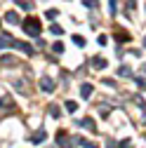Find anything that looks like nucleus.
Masks as SVG:
<instances>
[{
    "label": "nucleus",
    "mask_w": 146,
    "mask_h": 148,
    "mask_svg": "<svg viewBox=\"0 0 146 148\" xmlns=\"http://www.w3.org/2000/svg\"><path fill=\"white\" fill-rule=\"evenodd\" d=\"M17 49H21V52H26L28 57L33 54V47H31V45H26V42H17Z\"/></svg>",
    "instance_id": "6"
},
{
    "label": "nucleus",
    "mask_w": 146,
    "mask_h": 148,
    "mask_svg": "<svg viewBox=\"0 0 146 148\" xmlns=\"http://www.w3.org/2000/svg\"><path fill=\"white\" fill-rule=\"evenodd\" d=\"M40 141H45V132H38L33 136V143H40Z\"/></svg>",
    "instance_id": "12"
},
{
    "label": "nucleus",
    "mask_w": 146,
    "mask_h": 148,
    "mask_svg": "<svg viewBox=\"0 0 146 148\" xmlns=\"http://www.w3.org/2000/svg\"><path fill=\"white\" fill-rule=\"evenodd\" d=\"M108 10H111V14H116V0H108Z\"/></svg>",
    "instance_id": "19"
},
{
    "label": "nucleus",
    "mask_w": 146,
    "mask_h": 148,
    "mask_svg": "<svg viewBox=\"0 0 146 148\" xmlns=\"http://www.w3.org/2000/svg\"><path fill=\"white\" fill-rule=\"evenodd\" d=\"M5 47H17V40L10 33H0V49H5Z\"/></svg>",
    "instance_id": "2"
},
{
    "label": "nucleus",
    "mask_w": 146,
    "mask_h": 148,
    "mask_svg": "<svg viewBox=\"0 0 146 148\" xmlns=\"http://www.w3.org/2000/svg\"><path fill=\"white\" fill-rule=\"evenodd\" d=\"M120 75H125V78H127V75H132V71L127 68V66H123V68H120Z\"/></svg>",
    "instance_id": "18"
},
{
    "label": "nucleus",
    "mask_w": 146,
    "mask_h": 148,
    "mask_svg": "<svg viewBox=\"0 0 146 148\" xmlns=\"http://www.w3.org/2000/svg\"><path fill=\"white\" fill-rule=\"evenodd\" d=\"M52 49H54V52H59V54H61V52H64V45H61V42H54V45H52Z\"/></svg>",
    "instance_id": "16"
},
{
    "label": "nucleus",
    "mask_w": 146,
    "mask_h": 148,
    "mask_svg": "<svg viewBox=\"0 0 146 148\" xmlns=\"http://www.w3.org/2000/svg\"><path fill=\"white\" fill-rule=\"evenodd\" d=\"M130 146H132V141H130V139H125V141H120V143H118V148H130Z\"/></svg>",
    "instance_id": "17"
},
{
    "label": "nucleus",
    "mask_w": 146,
    "mask_h": 148,
    "mask_svg": "<svg viewBox=\"0 0 146 148\" xmlns=\"http://www.w3.org/2000/svg\"><path fill=\"white\" fill-rule=\"evenodd\" d=\"M17 5L21 10H33V3H26V0H17Z\"/></svg>",
    "instance_id": "10"
},
{
    "label": "nucleus",
    "mask_w": 146,
    "mask_h": 148,
    "mask_svg": "<svg viewBox=\"0 0 146 148\" xmlns=\"http://www.w3.org/2000/svg\"><path fill=\"white\" fill-rule=\"evenodd\" d=\"M66 108H68V110H73V113H76V110H78V103H76V101H66Z\"/></svg>",
    "instance_id": "13"
},
{
    "label": "nucleus",
    "mask_w": 146,
    "mask_h": 148,
    "mask_svg": "<svg viewBox=\"0 0 146 148\" xmlns=\"http://www.w3.org/2000/svg\"><path fill=\"white\" fill-rule=\"evenodd\" d=\"M40 21L35 19V16H28V19H24V31L28 33V35H40Z\"/></svg>",
    "instance_id": "1"
},
{
    "label": "nucleus",
    "mask_w": 146,
    "mask_h": 148,
    "mask_svg": "<svg viewBox=\"0 0 146 148\" xmlns=\"http://www.w3.org/2000/svg\"><path fill=\"white\" fill-rule=\"evenodd\" d=\"M50 31H52L54 35H61V33H64V31H61V26H57V24H52V28H50Z\"/></svg>",
    "instance_id": "14"
},
{
    "label": "nucleus",
    "mask_w": 146,
    "mask_h": 148,
    "mask_svg": "<svg viewBox=\"0 0 146 148\" xmlns=\"http://www.w3.org/2000/svg\"><path fill=\"white\" fill-rule=\"evenodd\" d=\"M144 73H146V64H144Z\"/></svg>",
    "instance_id": "21"
},
{
    "label": "nucleus",
    "mask_w": 146,
    "mask_h": 148,
    "mask_svg": "<svg viewBox=\"0 0 146 148\" xmlns=\"http://www.w3.org/2000/svg\"><path fill=\"white\" fill-rule=\"evenodd\" d=\"M57 16H59L57 10H47V19H57Z\"/></svg>",
    "instance_id": "15"
},
{
    "label": "nucleus",
    "mask_w": 146,
    "mask_h": 148,
    "mask_svg": "<svg viewBox=\"0 0 146 148\" xmlns=\"http://www.w3.org/2000/svg\"><path fill=\"white\" fill-rule=\"evenodd\" d=\"M113 38H116L118 42H127V40H130V33H125V31H116Z\"/></svg>",
    "instance_id": "4"
},
{
    "label": "nucleus",
    "mask_w": 146,
    "mask_h": 148,
    "mask_svg": "<svg viewBox=\"0 0 146 148\" xmlns=\"http://www.w3.org/2000/svg\"><path fill=\"white\" fill-rule=\"evenodd\" d=\"M80 94H83V97L87 99L90 94H92V85H83V87H80Z\"/></svg>",
    "instance_id": "9"
},
{
    "label": "nucleus",
    "mask_w": 146,
    "mask_h": 148,
    "mask_svg": "<svg viewBox=\"0 0 146 148\" xmlns=\"http://www.w3.org/2000/svg\"><path fill=\"white\" fill-rule=\"evenodd\" d=\"M73 45H78V47H85V38H80V35H73Z\"/></svg>",
    "instance_id": "11"
},
{
    "label": "nucleus",
    "mask_w": 146,
    "mask_h": 148,
    "mask_svg": "<svg viewBox=\"0 0 146 148\" xmlns=\"http://www.w3.org/2000/svg\"><path fill=\"white\" fill-rule=\"evenodd\" d=\"M144 45H146V38H144Z\"/></svg>",
    "instance_id": "22"
},
{
    "label": "nucleus",
    "mask_w": 146,
    "mask_h": 148,
    "mask_svg": "<svg viewBox=\"0 0 146 148\" xmlns=\"http://www.w3.org/2000/svg\"><path fill=\"white\" fill-rule=\"evenodd\" d=\"M108 148H118V141H113V139H111V141H108Z\"/></svg>",
    "instance_id": "20"
},
{
    "label": "nucleus",
    "mask_w": 146,
    "mask_h": 148,
    "mask_svg": "<svg viewBox=\"0 0 146 148\" xmlns=\"http://www.w3.org/2000/svg\"><path fill=\"white\" fill-rule=\"evenodd\" d=\"M40 87H43L45 92H52V89H54V82H52V78H47V75H45V78H40Z\"/></svg>",
    "instance_id": "3"
},
{
    "label": "nucleus",
    "mask_w": 146,
    "mask_h": 148,
    "mask_svg": "<svg viewBox=\"0 0 146 148\" xmlns=\"http://www.w3.org/2000/svg\"><path fill=\"white\" fill-rule=\"evenodd\" d=\"M92 66H94V68H106V59H104V57H94V59H92Z\"/></svg>",
    "instance_id": "5"
},
{
    "label": "nucleus",
    "mask_w": 146,
    "mask_h": 148,
    "mask_svg": "<svg viewBox=\"0 0 146 148\" xmlns=\"http://www.w3.org/2000/svg\"><path fill=\"white\" fill-rule=\"evenodd\" d=\"M134 10H137V3H134V0H127V5H125V12H127V14H132Z\"/></svg>",
    "instance_id": "8"
},
{
    "label": "nucleus",
    "mask_w": 146,
    "mask_h": 148,
    "mask_svg": "<svg viewBox=\"0 0 146 148\" xmlns=\"http://www.w3.org/2000/svg\"><path fill=\"white\" fill-rule=\"evenodd\" d=\"M5 21L7 24H17V21H19V16H17V12H7L5 14Z\"/></svg>",
    "instance_id": "7"
}]
</instances>
